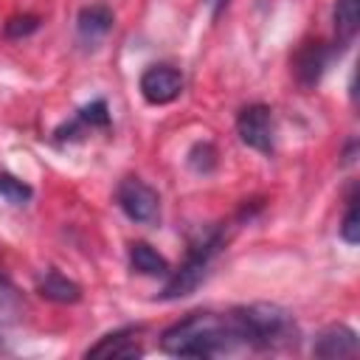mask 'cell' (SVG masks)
I'll use <instances>...</instances> for the list:
<instances>
[{
    "instance_id": "obj_10",
    "label": "cell",
    "mask_w": 360,
    "mask_h": 360,
    "mask_svg": "<svg viewBox=\"0 0 360 360\" xmlns=\"http://www.w3.org/2000/svg\"><path fill=\"white\" fill-rule=\"evenodd\" d=\"M110 127V110H107V101L104 98H96L90 104H84L76 118L65 127L56 129V141H65V138H76L82 129H107Z\"/></svg>"
},
{
    "instance_id": "obj_13",
    "label": "cell",
    "mask_w": 360,
    "mask_h": 360,
    "mask_svg": "<svg viewBox=\"0 0 360 360\" xmlns=\"http://www.w3.org/2000/svg\"><path fill=\"white\" fill-rule=\"evenodd\" d=\"M129 264L141 276H169V262L149 242H132L129 245Z\"/></svg>"
},
{
    "instance_id": "obj_9",
    "label": "cell",
    "mask_w": 360,
    "mask_h": 360,
    "mask_svg": "<svg viewBox=\"0 0 360 360\" xmlns=\"http://www.w3.org/2000/svg\"><path fill=\"white\" fill-rule=\"evenodd\" d=\"M115 25V17H112V8L104 6V3H93V6H84L76 17V34H79V42H84L87 48H93L96 42H101Z\"/></svg>"
},
{
    "instance_id": "obj_7",
    "label": "cell",
    "mask_w": 360,
    "mask_h": 360,
    "mask_svg": "<svg viewBox=\"0 0 360 360\" xmlns=\"http://www.w3.org/2000/svg\"><path fill=\"white\" fill-rule=\"evenodd\" d=\"M335 53H340V51H335V48L326 45V42H309V45H304V48L295 53V59H292L295 82H298L301 87H315V84L321 82V76L326 73L329 62L335 59Z\"/></svg>"
},
{
    "instance_id": "obj_14",
    "label": "cell",
    "mask_w": 360,
    "mask_h": 360,
    "mask_svg": "<svg viewBox=\"0 0 360 360\" xmlns=\"http://www.w3.org/2000/svg\"><path fill=\"white\" fill-rule=\"evenodd\" d=\"M335 34L338 45H349L360 28V0H338L335 3Z\"/></svg>"
},
{
    "instance_id": "obj_6",
    "label": "cell",
    "mask_w": 360,
    "mask_h": 360,
    "mask_svg": "<svg viewBox=\"0 0 360 360\" xmlns=\"http://www.w3.org/2000/svg\"><path fill=\"white\" fill-rule=\"evenodd\" d=\"M183 84H186L183 82V73L177 68H172V65H149L141 73V82H138L141 96L149 104H155V107L172 104L183 93Z\"/></svg>"
},
{
    "instance_id": "obj_16",
    "label": "cell",
    "mask_w": 360,
    "mask_h": 360,
    "mask_svg": "<svg viewBox=\"0 0 360 360\" xmlns=\"http://www.w3.org/2000/svg\"><path fill=\"white\" fill-rule=\"evenodd\" d=\"M217 149H214V143H208V141H200V143H194L191 146V152H188V166L197 172V174H211L214 169H217Z\"/></svg>"
},
{
    "instance_id": "obj_12",
    "label": "cell",
    "mask_w": 360,
    "mask_h": 360,
    "mask_svg": "<svg viewBox=\"0 0 360 360\" xmlns=\"http://www.w3.org/2000/svg\"><path fill=\"white\" fill-rule=\"evenodd\" d=\"M39 295L48 298V301H56V304H76L82 298V287L76 281H70L68 276H62L59 270H48L42 278H39Z\"/></svg>"
},
{
    "instance_id": "obj_15",
    "label": "cell",
    "mask_w": 360,
    "mask_h": 360,
    "mask_svg": "<svg viewBox=\"0 0 360 360\" xmlns=\"http://www.w3.org/2000/svg\"><path fill=\"white\" fill-rule=\"evenodd\" d=\"M31 194H34V188L25 180H20L8 172H0V197L3 200H8L11 205H22L31 200Z\"/></svg>"
},
{
    "instance_id": "obj_1",
    "label": "cell",
    "mask_w": 360,
    "mask_h": 360,
    "mask_svg": "<svg viewBox=\"0 0 360 360\" xmlns=\"http://www.w3.org/2000/svg\"><path fill=\"white\" fill-rule=\"evenodd\" d=\"M236 343L231 318L217 312H191L160 335V349L174 357H214Z\"/></svg>"
},
{
    "instance_id": "obj_11",
    "label": "cell",
    "mask_w": 360,
    "mask_h": 360,
    "mask_svg": "<svg viewBox=\"0 0 360 360\" xmlns=\"http://www.w3.org/2000/svg\"><path fill=\"white\" fill-rule=\"evenodd\" d=\"M141 354H143V349L135 340V329H118L112 335H104L96 346L87 349V357H118V360H127V357H141Z\"/></svg>"
},
{
    "instance_id": "obj_3",
    "label": "cell",
    "mask_w": 360,
    "mask_h": 360,
    "mask_svg": "<svg viewBox=\"0 0 360 360\" xmlns=\"http://www.w3.org/2000/svg\"><path fill=\"white\" fill-rule=\"evenodd\" d=\"M219 245H222V233H219V231H211V233L200 236V242L191 245L186 262H183L177 270H169V281H166L160 298L174 301V298L191 295V292L202 284V278L208 276V264H211L214 253L219 250Z\"/></svg>"
},
{
    "instance_id": "obj_2",
    "label": "cell",
    "mask_w": 360,
    "mask_h": 360,
    "mask_svg": "<svg viewBox=\"0 0 360 360\" xmlns=\"http://www.w3.org/2000/svg\"><path fill=\"white\" fill-rule=\"evenodd\" d=\"M228 318L236 340L253 349H287L298 340L292 315L278 304H248Z\"/></svg>"
},
{
    "instance_id": "obj_20",
    "label": "cell",
    "mask_w": 360,
    "mask_h": 360,
    "mask_svg": "<svg viewBox=\"0 0 360 360\" xmlns=\"http://www.w3.org/2000/svg\"><path fill=\"white\" fill-rule=\"evenodd\" d=\"M228 3H231V0H205V6H208V11H211V17H214V20L228 8Z\"/></svg>"
},
{
    "instance_id": "obj_4",
    "label": "cell",
    "mask_w": 360,
    "mask_h": 360,
    "mask_svg": "<svg viewBox=\"0 0 360 360\" xmlns=\"http://www.w3.org/2000/svg\"><path fill=\"white\" fill-rule=\"evenodd\" d=\"M118 208L138 225H158L160 222V197L152 186L138 177H124L115 188Z\"/></svg>"
},
{
    "instance_id": "obj_19",
    "label": "cell",
    "mask_w": 360,
    "mask_h": 360,
    "mask_svg": "<svg viewBox=\"0 0 360 360\" xmlns=\"http://www.w3.org/2000/svg\"><path fill=\"white\" fill-rule=\"evenodd\" d=\"M37 28H39V17H34V14H20V17H11V20L6 22V37H8V39H22V37L34 34Z\"/></svg>"
},
{
    "instance_id": "obj_5",
    "label": "cell",
    "mask_w": 360,
    "mask_h": 360,
    "mask_svg": "<svg viewBox=\"0 0 360 360\" xmlns=\"http://www.w3.org/2000/svg\"><path fill=\"white\" fill-rule=\"evenodd\" d=\"M236 132L245 146L264 152V155L273 152V141H276L273 110L267 104H248L236 118Z\"/></svg>"
},
{
    "instance_id": "obj_17",
    "label": "cell",
    "mask_w": 360,
    "mask_h": 360,
    "mask_svg": "<svg viewBox=\"0 0 360 360\" xmlns=\"http://www.w3.org/2000/svg\"><path fill=\"white\" fill-rule=\"evenodd\" d=\"M20 307H22V301H20L17 287L6 276H0V323L14 321V315L20 312Z\"/></svg>"
},
{
    "instance_id": "obj_8",
    "label": "cell",
    "mask_w": 360,
    "mask_h": 360,
    "mask_svg": "<svg viewBox=\"0 0 360 360\" xmlns=\"http://www.w3.org/2000/svg\"><path fill=\"white\" fill-rule=\"evenodd\" d=\"M360 352V343H357V335L354 329L338 323V326H329L323 329L315 343H312V354L315 357H323V360H340V357H354Z\"/></svg>"
},
{
    "instance_id": "obj_18",
    "label": "cell",
    "mask_w": 360,
    "mask_h": 360,
    "mask_svg": "<svg viewBox=\"0 0 360 360\" xmlns=\"http://www.w3.org/2000/svg\"><path fill=\"white\" fill-rule=\"evenodd\" d=\"M340 236L349 245H357L360 242V214H357V200L354 197H349V208H346L343 222H340Z\"/></svg>"
}]
</instances>
